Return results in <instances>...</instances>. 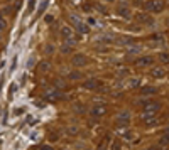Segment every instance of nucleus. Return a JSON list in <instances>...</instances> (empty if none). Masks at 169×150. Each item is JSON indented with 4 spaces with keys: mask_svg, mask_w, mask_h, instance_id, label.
I'll use <instances>...</instances> for the list:
<instances>
[{
    "mask_svg": "<svg viewBox=\"0 0 169 150\" xmlns=\"http://www.w3.org/2000/svg\"><path fill=\"white\" fill-rule=\"evenodd\" d=\"M144 7L147 12H162L166 9V2L164 0H147Z\"/></svg>",
    "mask_w": 169,
    "mask_h": 150,
    "instance_id": "f257e3e1",
    "label": "nucleus"
},
{
    "mask_svg": "<svg viewBox=\"0 0 169 150\" xmlns=\"http://www.w3.org/2000/svg\"><path fill=\"white\" fill-rule=\"evenodd\" d=\"M69 22H71V25L75 27L76 31H78V32H81V34H86V32L90 31V29H88V25H85V22L79 19L78 15H71V17H69Z\"/></svg>",
    "mask_w": 169,
    "mask_h": 150,
    "instance_id": "f03ea898",
    "label": "nucleus"
},
{
    "mask_svg": "<svg viewBox=\"0 0 169 150\" xmlns=\"http://www.w3.org/2000/svg\"><path fill=\"white\" fill-rule=\"evenodd\" d=\"M129 121H130V113L124 112V113H120L118 118L115 120V125H117V127H127Z\"/></svg>",
    "mask_w": 169,
    "mask_h": 150,
    "instance_id": "7ed1b4c3",
    "label": "nucleus"
},
{
    "mask_svg": "<svg viewBox=\"0 0 169 150\" xmlns=\"http://www.w3.org/2000/svg\"><path fill=\"white\" fill-rule=\"evenodd\" d=\"M135 20L140 22V24H144V25H152V24H154V19L150 17L149 14H146V12L137 14V15H135Z\"/></svg>",
    "mask_w": 169,
    "mask_h": 150,
    "instance_id": "20e7f679",
    "label": "nucleus"
},
{
    "mask_svg": "<svg viewBox=\"0 0 169 150\" xmlns=\"http://www.w3.org/2000/svg\"><path fill=\"white\" fill-rule=\"evenodd\" d=\"M140 103L144 105V113H156L161 108V105L154 103V101H140Z\"/></svg>",
    "mask_w": 169,
    "mask_h": 150,
    "instance_id": "39448f33",
    "label": "nucleus"
},
{
    "mask_svg": "<svg viewBox=\"0 0 169 150\" xmlns=\"http://www.w3.org/2000/svg\"><path fill=\"white\" fill-rule=\"evenodd\" d=\"M44 98H46L47 101H57V100L63 98V94L59 93L57 90H47V91L44 93Z\"/></svg>",
    "mask_w": 169,
    "mask_h": 150,
    "instance_id": "423d86ee",
    "label": "nucleus"
},
{
    "mask_svg": "<svg viewBox=\"0 0 169 150\" xmlns=\"http://www.w3.org/2000/svg\"><path fill=\"white\" fill-rule=\"evenodd\" d=\"M85 64H88V57L85 56V54H75V56H73V66L81 68V66H85Z\"/></svg>",
    "mask_w": 169,
    "mask_h": 150,
    "instance_id": "0eeeda50",
    "label": "nucleus"
},
{
    "mask_svg": "<svg viewBox=\"0 0 169 150\" xmlns=\"http://www.w3.org/2000/svg\"><path fill=\"white\" fill-rule=\"evenodd\" d=\"M100 86H102V83L98 79H88V81L83 83V88L85 90H98Z\"/></svg>",
    "mask_w": 169,
    "mask_h": 150,
    "instance_id": "6e6552de",
    "label": "nucleus"
},
{
    "mask_svg": "<svg viewBox=\"0 0 169 150\" xmlns=\"http://www.w3.org/2000/svg\"><path fill=\"white\" fill-rule=\"evenodd\" d=\"M107 113V106L105 105H95L92 108V116H103Z\"/></svg>",
    "mask_w": 169,
    "mask_h": 150,
    "instance_id": "1a4fd4ad",
    "label": "nucleus"
},
{
    "mask_svg": "<svg viewBox=\"0 0 169 150\" xmlns=\"http://www.w3.org/2000/svg\"><path fill=\"white\" fill-rule=\"evenodd\" d=\"M73 46H75V40H73V39H68V40H64V44L61 46V52H63V54H68V52H71Z\"/></svg>",
    "mask_w": 169,
    "mask_h": 150,
    "instance_id": "9d476101",
    "label": "nucleus"
},
{
    "mask_svg": "<svg viewBox=\"0 0 169 150\" xmlns=\"http://www.w3.org/2000/svg\"><path fill=\"white\" fill-rule=\"evenodd\" d=\"M61 37L64 39V40L73 39V29L68 27V25H63V27H61Z\"/></svg>",
    "mask_w": 169,
    "mask_h": 150,
    "instance_id": "9b49d317",
    "label": "nucleus"
},
{
    "mask_svg": "<svg viewBox=\"0 0 169 150\" xmlns=\"http://www.w3.org/2000/svg\"><path fill=\"white\" fill-rule=\"evenodd\" d=\"M144 123H146L147 127L156 125V123H157V118H156V115H152V113H146V115H144Z\"/></svg>",
    "mask_w": 169,
    "mask_h": 150,
    "instance_id": "f8f14e48",
    "label": "nucleus"
},
{
    "mask_svg": "<svg viewBox=\"0 0 169 150\" xmlns=\"http://www.w3.org/2000/svg\"><path fill=\"white\" fill-rule=\"evenodd\" d=\"M150 76H152V78L161 79V78H164V76H166V71H164L162 68H154V69L150 71Z\"/></svg>",
    "mask_w": 169,
    "mask_h": 150,
    "instance_id": "ddd939ff",
    "label": "nucleus"
},
{
    "mask_svg": "<svg viewBox=\"0 0 169 150\" xmlns=\"http://www.w3.org/2000/svg\"><path fill=\"white\" fill-rule=\"evenodd\" d=\"M154 62V57L152 56H144L140 57L139 61H137V64H140V66H149V64H152Z\"/></svg>",
    "mask_w": 169,
    "mask_h": 150,
    "instance_id": "4468645a",
    "label": "nucleus"
},
{
    "mask_svg": "<svg viewBox=\"0 0 169 150\" xmlns=\"http://www.w3.org/2000/svg\"><path fill=\"white\" fill-rule=\"evenodd\" d=\"M118 14H120L124 19H130V10H129L125 5H120V7H118Z\"/></svg>",
    "mask_w": 169,
    "mask_h": 150,
    "instance_id": "2eb2a0df",
    "label": "nucleus"
},
{
    "mask_svg": "<svg viewBox=\"0 0 169 150\" xmlns=\"http://www.w3.org/2000/svg\"><path fill=\"white\" fill-rule=\"evenodd\" d=\"M140 93L144 94V96H146V94H156L157 93V88H154V86H146V88L140 90Z\"/></svg>",
    "mask_w": 169,
    "mask_h": 150,
    "instance_id": "dca6fc26",
    "label": "nucleus"
},
{
    "mask_svg": "<svg viewBox=\"0 0 169 150\" xmlns=\"http://www.w3.org/2000/svg\"><path fill=\"white\" fill-rule=\"evenodd\" d=\"M81 76H83L81 73H78V71H73V73H69V74H68V78H69L71 81H76V79H79Z\"/></svg>",
    "mask_w": 169,
    "mask_h": 150,
    "instance_id": "f3484780",
    "label": "nucleus"
},
{
    "mask_svg": "<svg viewBox=\"0 0 169 150\" xmlns=\"http://www.w3.org/2000/svg\"><path fill=\"white\" fill-rule=\"evenodd\" d=\"M129 86H130V88H137V86H140V79H137V78H132L130 81H129Z\"/></svg>",
    "mask_w": 169,
    "mask_h": 150,
    "instance_id": "a211bd4d",
    "label": "nucleus"
},
{
    "mask_svg": "<svg viewBox=\"0 0 169 150\" xmlns=\"http://www.w3.org/2000/svg\"><path fill=\"white\" fill-rule=\"evenodd\" d=\"M159 61L161 62H169V54L168 52H161L159 54Z\"/></svg>",
    "mask_w": 169,
    "mask_h": 150,
    "instance_id": "6ab92c4d",
    "label": "nucleus"
},
{
    "mask_svg": "<svg viewBox=\"0 0 169 150\" xmlns=\"http://www.w3.org/2000/svg\"><path fill=\"white\" fill-rule=\"evenodd\" d=\"M39 69H41L42 73H44V71H47V69H49V62H46V61H42V62L39 64Z\"/></svg>",
    "mask_w": 169,
    "mask_h": 150,
    "instance_id": "aec40b11",
    "label": "nucleus"
},
{
    "mask_svg": "<svg viewBox=\"0 0 169 150\" xmlns=\"http://www.w3.org/2000/svg\"><path fill=\"white\" fill-rule=\"evenodd\" d=\"M3 27H5V20H3V17H2V12H0V32L3 31Z\"/></svg>",
    "mask_w": 169,
    "mask_h": 150,
    "instance_id": "412c9836",
    "label": "nucleus"
},
{
    "mask_svg": "<svg viewBox=\"0 0 169 150\" xmlns=\"http://www.w3.org/2000/svg\"><path fill=\"white\" fill-rule=\"evenodd\" d=\"M118 42H120V44H129V42H132V39L130 37H124V39H120Z\"/></svg>",
    "mask_w": 169,
    "mask_h": 150,
    "instance_id": "4be33fe9",
    "label": "nucleus"
},
{
    "mask_svg": "<svg viewBox=\"0 0 169 150\" xmlns=\"http://www.w3.org/2000/svg\"><path fill=\"white\" fill-rule=\"evenodd\" d=\"M96 10H98V12H102V14H105V12H107V10H105V7H102V5H96Z\"/></svg>",
    "mask_w": 169,
    "mask_h": 150,
    "instance_id": "5701e85b",
    "label": "nucleus"
},
{
    "mask_svg": "<svg viewBox=\"0 0 169 150\" xmlns=\"http://www.w3.org/2000/svg\"><path fill=\"white\" fill-rule=\"evenodd\" d=\"M32 9H34V0H31V2H29V9H27V10H29V12H32Z\"/></svg>",
    "mask_w": 169,
    "mask_h": 150,
    "instance_id": "b1692460",
    "label": "nucleus"
},
{
    "mask_svg": "<svg viewBox=\"0 0 169 150\" xmlns=\"http://www.w3.org/2000/svg\"><path fill=\"white\" fill-rule=\"evenodd\" d=\"M46 7H47V2H44V3L41 5V9H39V14H41V12H44V9H46Z\"/></svg>",
    "mask_w": 169,
    "mask_h": 150,
    "instance_id": "393cba45",
    "label": "nucleus"
},
{
    "mask_svg": "<svg viewBox=\"0 0 169 150\" xmlns=\"http://www.w3.org/2000/svg\"><path fill=\"white\" fill-rule=\"evenodd\" d=\"M41 150H54V149H53L51 145H42V147H41Z\"/></svg>",
    "mask_w": 169,
    "mask_h": 150,
    "instance_id": "a878e982",
    "label": "nucleus"
},
{
    "mask_svg": "<svg viewBox=\"0 0 169 150\" xmlns=\"http://www.w3.org/2000/svg\"><path fill=\"white\" fill-rule=\"evenodd\" d=\"M112 150H120V145H118V143H113V145H112Z\"/></svg>",
    "mask_w": 169,
    "mask_h": 150,
    "instance_id": "bb28decb",
    "label": "nucleus"
},
{
    "mask_svg": "<svg viewBox=\"0 0 169 150\" xmlns=\"http://www.w3.org/2000/svg\"><path fill=\"white\" fill-rule=\"evenodd\" d=\"M46 52H49V54H51V52H53V46H47V47H46Z\"/></svg>",
    "mask_w": 169,
    "mask_h": 150,
    "instance_id": "cd10ccee",
    "label": "nucleus"
},
{
    "mask_svg": "<svg viewBox=\"0 0 169 150\" xmlns=\"http://www.w3.org/2000/svg\"><path fill=\"white\" fill-rule=\"evenodd\" d=\"M107 2H113V0H107Z\"/></svg>",
    "mask_w": 169,
    "mask_h": 150,
    "instance_id": "c85d7f7f",
    "label": "nucleus"
}]
</instances>
